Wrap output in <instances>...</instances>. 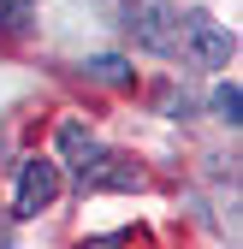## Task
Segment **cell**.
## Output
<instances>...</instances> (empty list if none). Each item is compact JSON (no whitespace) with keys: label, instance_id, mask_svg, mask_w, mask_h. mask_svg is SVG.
I'll list each match as a JSON object with an SVG mask.
<instances>
[{"label":"cell","instance_id":"obj_1","mask_svg":"<svg viewBox=\"0 0 243 249\" xmlns=\"http://www.w3.org/2000/svg\"><path fill=\"white\" fill-rule=\"evenodd\" d=\"M125 24H131V36L148 53H178V42H184V18H178L166 0H137Z\"/></svg>","mask_w":243,"mask_h":249},{"label":"cell","instance_id":"obj_2","mask_svg":"<svg viewBox=\"0 0 243 249\" xmlns=\"http://www.w3.org/2000/svg\"><path fill=\"white\" fill-rule=\"evenodd\" d=\"M53 196H59V166L53 160H24V172H18V213L30 220V213H42V208H53Z\"/></svg>","mask_w":243,"mask_h":249},{"label":"cell","instance_id":"obj_3","mask_svg":"<svg viewBox=\"0 0 243 249\" xmlns=\"http://www.w3.org/2000/svg\"><path fill=\"white\" fill-rule=\"evenodd\" d=\"M142 184V166L137 160H119V154H107V160H83L77 172V190L95 196V190H137Z\"/></svg>","mask_w":243,"mask_h":249},{"label":"cell","instance_id":"obj_4","mask_svg":"<svg viewBox=\"0 0 243 249\" xmlns=\"http://www.w3.org/2000/svg\"><path fill=\"white\" fill-rule=\"evenodd\" d=\"M184 36H190V48L208 59V66H231V59H237V42L226 36L214 18H202V12H190V18H184Z\"/></svg>","mask_w":243,"mask_h":249},{"label":"cell","instance_id":"obj_5","mask_svg":"<svg viewBox=\"0 0 243 249\" xmlns=\"http://www.w3.org/2000/svg\"><path fill=\"white\" fill-rule=\"evenodd\" d=\"M59 154H66V160H77V166L95 154V137H89L83 119H66V124H59Z\"/></svg>","mask_w":243,"mask_h":249},{"label":"cell","instance_id":"obj_6","mask_svg":"<svg viewBox=\"0 0 243 249\" xmlns=\"http://www.w3.org/2000/svg\"><path fill=\"white\" fill-rule=\"evenodd\" d=\"M89 77H95V83H107V89H131V83H137V71H131L119 53H101V59H89Z\"/></svg>","mask_w":243,"mask_h":249},{"label":"cell","instance_id":"obj_7","mask_svg":"<svg viewBox=\"0 0 243 249\" xmlns=\"http://www.w3.org/2000/svg\"><path fill=\"white\" fill-rule=\"evenodd\" d=\"M237 107H243V95H237V83H220V89H214V113H220L226 124H237Z\"/></svg>","mask_w":243,"mask_h":249},{"label":"cell","instance_id":"obj_8","mask_svg":"<svg viewBox=\"0 0 243 249\" xmlns=\"http://www.w3.org/2000/svg\"><path fill=\"white\" fill-rule=\"evenodd\" d=\"M30 6H36V0H0V30H24Z\"/></svg>","mask_w":243,"mask_h":249},{"label":"cell","instance_id":"obj_9","mask_svg":"<svg viewBox=\"0 0 243 249\" xmlns=\"http://www.w3.org/2000/svg\"><path fill=\"white\" fill-rule=\"evenodd\" d=\"M83 249H142V243H137L131 231H119V237H89Z\"/></svg>","mask_w":243,"mask_h":249},{"label":"cell","instance_id":"obj_10","mask_svg":"<svg viewBox=\"0 0 243 249\" xmlns=\"http://www.w3.org/2000/svg\"><path fill=\"white\" fill-rule=\"evenodd\" d=\"M0 249H12V226L6 220H0Z\"/></svg>","mask_w":243,"mask_h":249}]
</instances>
